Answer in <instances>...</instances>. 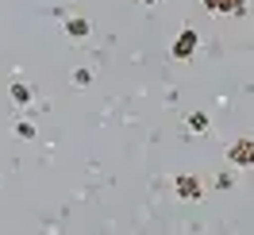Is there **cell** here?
I'll list each match as a JSON object with an SVG mask.
<instances>
[{
    "label": "cell",
    "instance_id": "6da1fadb",
    "mask_svg": "<svg viewBox=\"0 0 254 235\" xmlns=\"http://www.w3.org/2000/svg\"><path fill=\"white\" fill-rule=\"evenodd\" d=\"M196 50H200V35H196V27H181L177 39H174V47H170L174 62H189V58H196Z\"/></svg>",
    "mask_w": 254,
    "mask_h": 235
},
{
    "label": "cell",
    "instance_id": "7a4b0ae2",
    "mask_svg": "<svg viewBox=\"0 0 254 235\" xmlns=\"http://www.w3.org/2000/svg\"><path fill=\"white\" fill-rule=\"evenodd\" d=\"M227 162L235 166V170H251L254 166V135H243L227 147Z\"/></svg>",
    "mask_w": 254,
    "mask_h": 235
},
{
    "label": "cell",
    "instance_id": "3957f363",
    "mask_svg": "<svg viewBox=\"0 0 254 235\" xmlns=\"http://www.w3.org/2000/svg\"><path fill=\"white\" fill-rule=\"evenodd\" d=\"M174 193L181 197V201L196 204L200 197H204V181H200L196 173H177V177H174Z\"/></svg>",
    "mask_w": 254,
    "mask_h": 235
},
{
    "label": "cell",
    "instance_id": "277c9868",
    "mask_svg": "<svg viewBox=\"0 0 254 235\" xmlns=\"http://www.w3.org/2000/svg\"><path fill=\"white\" fill-rule=\"evenodd\" d=\"M200 4H204V12H212V16H231V19H243L251 12L247 0H200Z\"/></svg>",
    "mask_w": 254,
    "mask_h": 235
},
{
    "label": "cell",
    "instance_id": "5b68a950",
    "mask_svg": "<svg viewBox=\"0 0 254 235\" xmlns=\"http://www.w3.org/2000/svg\"><path fill=\"white\" fill-rule=\"evenodd\" d=\"M62 27H65V35H69V39H89V35H93V23H89L85 16H65Z\"/></svg>",
    "mask_w": 254,
    "mask_h": 235
},
{
    "label": "cell",
    "instance_id": "8992f818",
    "mask_svg": "<svg viewBox=\"0 0 254 235\" xmlns=\"http://www.w3.org/2000/svg\"><path fill=\"white\" fill-rule=\"evenodd\" d=\"M8 93H12V104H19V108H31L35 93H31V85H27V81H12V85H8Z\"/></svg>",
    "mask_w": 254,
    "mask_h": 235
},
{
    "label": "cell",
    "instance_id": "52a82bcc",
    "mask_svg": "<svg viewBox=\"0 0 254 235\" xmlns=\"http://www.w3.org/2000/svg\"><path fill=\"white\" fill-rule=\"evenodd\" d=\"M208 127H212L208 112H189V116H185V131H189V135H204Z\"/></svg>",
    "mask_w": 254,
    "mask_h": 235
},
{
    "label": "cell",
    "instance_id": "ba28073f",
    "mask_svg": "<svg viewBox=\"0 0 254 235\" xmlns=\"http://www.w3.org/2000/svg\"><path fill=\"white\" fill-rule=\"evenodd\" d=\"M12 131H16L19 139H27V143H31L35 135H39V131H35V124H31V120H16V124H12Z\"/></svg>",
    "mask_w": 254,
    "mask_h": 235
},
{
    "label": "cell",
    "instance_id": "9c48e42d",
    "mask_svg": "<svg viewBox=\"0 0 254 235\" xmlns=\"http://www.w3.org/2000/svg\"><path fill=\"white\" fill-rule=\"evenodd\" d=\"M73 85H77V89L93 85V70H89V66H77V70H73Z\"/></svg>",
    "mask_w": 254,
    "mask_h": 235
},
{
    "label": "cell",
    "instance_id": "30bf717a",
    "mask_svg": "<svg viewBox=\"0 0 254 235\" xmlns=\"http://www.w3.org/2000/svg\"><path fill=\"white\" fill-rule=\"evenodd\" d=\"M235 185V177H231V173H220V177H216V189H231Z\"/></svg>",
    "mask_w": 254,
    "mask_h": 235
},
{
    "label": "cell",
    "instance_id": "8fae6325",
    "mask_svg": "<svg viewBox=\"0 0 254 235\" xmlns=\"http://www.w3.org/2000/svg\"><path fill=\"white\" fill-rule=\"evenodd\" d=\"M139 4H143V8H154V4H158V0H139Z\"/></svg>",
    "mask_w": 254,
    "mask_h": 235
}]
</instances>
